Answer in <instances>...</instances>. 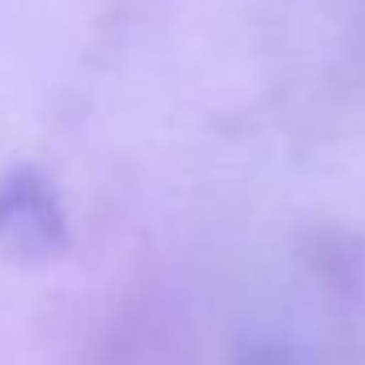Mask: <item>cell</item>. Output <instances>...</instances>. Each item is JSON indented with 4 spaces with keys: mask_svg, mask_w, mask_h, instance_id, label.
I'll use <instances>...</instances> for the list:
<instances>
[{
    "mask_svg": "<svg viewBox=\"0 0 365 365\" xmlns=\"http://www.w3.org/2000/svg\"><path fill=\"white\" fill-rule=\"evenodd\" d=\"M68 251V217L56 187L30 166L0 179V255L26 268L56 264Z\"/></svg>",
    "mask_w": 365,
    "mask_h": 365,
    "instance_id": "1",
    "label": "cell"
}]
</instances>
